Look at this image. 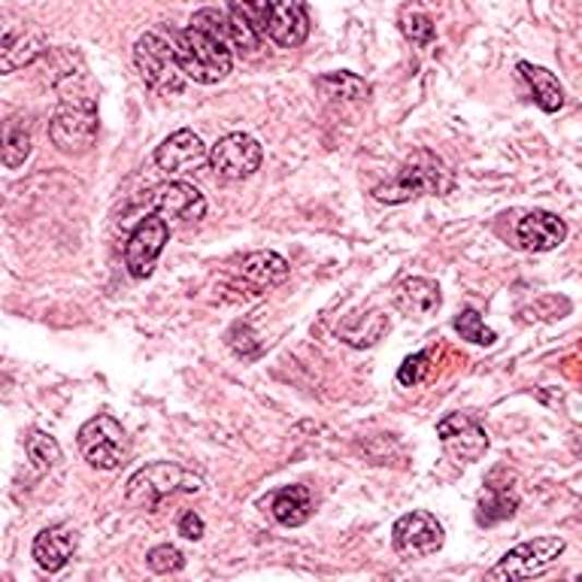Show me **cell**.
I'll return each instance as SVG.
<instances>
[{
    "label": "cell",
    "instance_id": "6da1fadb",
    "mask_svg": "<svg viewBox=\"0 0 582 582\" xmlns=\"http://www.w3.org/2000/svg\"><path fill=\"white\" fill-rule=\"evenodd\" d=\"M134 68L140 80L158 95H179L186 88V73L179 64V31L158 25L134 43Z\"/></svg>",
    "mask_w": 582,
    "mask_h": 582
},
{
    "label": "cell",
    "instance_id": "7a4b0ae2",
    "mask_svg": "<svg viewBox=\"0 0 582 582\" xmlns=\"http://www.w3.org/2000/svg\"><path fill=\"white\" fill-rule=\"evenodd\" d=\"M452 186L455 179L443 158H437L428 150H419L397 167L392 179H385L373 189V198L380 203H409L428 194H447Z\"/></svg>",
    "mask_w": 582,
    "mask_h": 582
},
{
    "label": "cell",
    "instance_id": "3957f363",
    "mask_svg": "<svg viewBox=\"0 0 582 582\" xmlns=\"http://www.w3.org/2000/svg\"><path fill=\"white\" fill-rule=\"evenodd\" d=\"M201 486H203L201 476L186 471L182 464H174V461H155V464L140 467V471L128 479L124 501L155 513L167 498H174V495H198Z\"/></svg>",
    "mask_w": 582,
    "mask_h": 582
},
{
    "label": "cell",
    "instance_id": "277c9868",
    "mask_svg": "<svg viewBox=\"0 0 582 582\" xmlns=\"http://www.w3.org/2000/svg\"><path fill=\"white\" fill-rule=\"evenodd\" d=\"M100 131L95 107V92H68L61 95V104L55 109L52 122H49V136L61 152L80 155L92 150Z\"/></svg>",
    "mask_w": 582,
    "mask_h": 582
},
{
    "label": "cell",
    "instance_id": "5b68a950",
    "mask_svg": "<svg viewBox=\"0 0 582 582\" xmlns=\"http://www.w3.org/2000/svg\"><path fill=\"white\" fill-rule=\"evenodd\" d=\"M179 64L189 80L201 82V85H216L234 68V49L228 43L216 40V37L189 25L186 31H179Z\"/></svg>",
    "mask_w": 582,
    "mask_h": 582
},
{
    "label": "cell",
    "instance_id": "8992f818",
    "mask_svg": "<svg viewBox=\"0 0 582 582\" xmlns=\"http://www.w3.org/2000/svg\"><path fill=\"white\" fill-rule=\"evenodd\" d=\"M46 52V34L19 13H0V76L37 64Z\"/></svg>",
    "mask_w": 582,
    "mask_h": 582
},
{
    "label": "cell",
    "instance_id": "52a82bcc",
    "mask_svg": "<svg viewBox=\"0 0 582 582\" xmlns=\"http://www.w3.org/2000/svg\"><path fill=\"white\" fill-rule=\"evenodd\" d=\"M568 543L565 537H534V541H525L513 546L507 556L488 570V580H534V577H543L546 570L556 565L558 558L565 556Z\"/></svg>",
    "mask_w": 582,
    "mask_h": 582
},
{
    "label": "cell",
    "instance_id": "ba28073f",
    "mask_svg": "<svg viewBox=\"0 0 582 582\" xmlns=\"http://www.w3.org/2000/svg\"><path fill=\"white\" fill-rule=\"evenodd\" d=\"M76 443H80L82 459L97 471H116L119 464H124V455H128V433L107 413L85 421L76 433Z\"/></svg>",
    "mask_w": 582,
    "mask_h": 582
},
{
    "label": "cell",
    "instance_id": "9c48e42d",
    "mask_svg": "<svg viewBox=\"0 0 582 582\" xmlns=\"http://www.w3.org/2000/svg\"><path fill=\"white\" fill-rule=\"evenodd\" d=\"M167 240H170L167 218L158 216V213L140 218L136 228L131 230V237H128V244H124V268H128V273L134 280H150Z\"/></svg>",
    "mask_w": 582,
    "mask_h": 582
},
{
    "label": "cell",
    "instance_id": "30bf717a",
    "mask_svg": "<svg viewBox=\"0 0 582 582\" xmlns=\"http://www.w3.org/2000/svg\"><path fill=\"white\" fill-rule=\"evenodd\" d=\"M447 543V531L428 510H413L401 515L392 528V546L404 558H428L440 553Z\"/></svg>",
    "mask_w": 582,
    "mask_h": 582
},
{
    "label": "cell",
    "instance_id": "8fae6325",
    "mask_svg": "<svg viewBox=\"0 0 582 582\" xmlns=\"http://www.w3.org/2000/svg\"><path fill=\"white\" fill-rule=\"evenodd\" d=\"M261 162H264V150H261L256 136L234 131V134L222 136L210 150V162L206 164H210V170H216V177L240 182V179L258 174Z\"/></svg>",
    "mask_w": 582,
    "mask_h": 582
},
{
    "label": "cell",
    "instance_id": "7c38bea8",
    "mask_svg": "<svg viewBox=\"0 0 582 582\" xmlns=\"http://www.w3.org/2000/svg\"><path fill=\"white\" fill-rule=\"evenodd\" d=\"M437 437L449 452V459H455L459 464H474L486 455L488 449V433L486 428L464 413H449L437 421Z\"/></svg>",
    "mask_w": 582,
    "mask_h": 582
},
{
    "label": "cell",
    "instance_id": "4fadbf2b",
    "mask_svg": "<svg viewBox=\"0 0 582 582\" xmlns=\"http://www.w3.org/2000/svg\"><path fill=\"white\" fill-rule=\"evenodd\" d=\"M206 162H210L206 143L194 131H189V128L170 134L155 150V164H158V170H164V174H191V170H198Z\"/></svg>",
    "mask_w": 582,
    "mask_h": 582
},
{
    "label": "cell",
    "instance_id": "5bb4252c",
    "mask_svg": "<svg viewBox=\"0 0 582 582\" xmlns=\"http://www.w3.org/2000/svg\"><path fill=\"white\" fill-rule=\"evenodd\" d=\"M152 210L174 222H198L206 216V198L191 182H164L152 191Z\"/></svg>",
    "mask_w": 582,
    "mask_h": 582
},
{
    "label": "cell",
    "instance_id": "9a60e30c",
    "mask_svg": "<svg viewBox=\"0 0 582 582\" xmlns=\"http://www.w3.org/2000/svg\"><path fill=\"white\" fill-rule=\"evenodd\" d=\"M310 37V15L298 0H271V25L268 40L283 49H298Z\"/></svg>",
    "mask_w": 582,
    "mask_h": 582
},
{
    "label": "cell",
    "instance_id": "2e32d148",
    "mask_svg": "<svg viewBox=\"0 0 582 582\" xmlns=\"http://www.w3.org/2000/svg\"><path fill=\"white\" fill-rule=\"evenodd\" d=\"M515 237H519L522 249H528V252H553L565 244L568 225H565V218L549 213V210H534L519 222Z\"/></svg>",
    "mask_w": 582,
    "mask_h": 582
},
{
    "label": "cell",
    "instance_id": "e0dca14e",
    "mask_svg": "<svg viewBox=\"0 0 582 582\" xmlns=\"http://www.w3.org/2000/svg\"><path fill=\"white\" fill-rule=\"evenodd\" d=\"M288 276V261L276 252H252L244 258L240 271H237V283L244 285L246 292L258 298L268 288L280 285Z\"/></svg>",
    "mask_w": 582,
    "mask_h": 582
},
{
    "label": "cell",
    "instance_id": "ac0fdd59",
    "mask_svg": "<svg viewBox=\"0 0 582 582\" xmlns=\"http://www.w3.org/2000/svg\"><path fill=\"white\" fill-rule=\"evenodd\" d=\"M76 553V531L70 525H49L34 537V561L46 573H58Z\"/></svg>",
    "mask_w": 582,
    "mask_h": 582
},
{
    "label": "cell",
    "instance_id": "d6986e66",
    "mask_svg": "<svg viewBox=\"0 0 582 582\" xmlns=\"http://www.w3.org/2000/svg\"><path fill=\"white\" fill-rule=\"evenodd\" d=\"M31 150H34L31 119L25 112H13L10 119L0 122V164L19 170L31 158Z\"/></svg>",
    "mask_w": 582,
    "mask_h": 582
},
{
    "label": "cell",
    "instance_id": "ffe728a7",
    "mask_svg": "<svg viewBox=\"0 0 582 582\" xmlns=\"http://www.w3.org/2000/svg\"><path fill=\"white\" fill-rule=\"evenodd\" d=\"M385 331H389V316L380 310H367L346 316L337 325V337L353 349H370L380 343Z\"/></svg>",
    "mask_w": 582,
    "mask_h": 582
},
{
    "label": "cell",
    "instance_id": "44dd1931",
    "mask_svg": "<svg viewBox=\"0 0 582 582\" xmlns=\"http://www.w3.org/2000/svg\"><path fill=\"white\" fill-rule=\"evenodd\" d=\"M394 304H397V310L409 312V316H431V312L440 310L443 295H440V285L433 283V280L413 276V280H404V283L397 285Z\"/></svg>",
    "mask_w": 582,
    "mask_h": 582
},
{
    "label": "cell",
    "instance_id": "7402d4cb",
    "mask_svg": "<svg viewBox=\"0 0 582 582\" xmlns=\"http://www.w3.org/2000/svg\"><path fill=\"white\" fill-rule=\"evenodd\" d=\"M273 519L285 528H300L304 522H310L312 498L307 486H285L273 495L271 501Z\"/></svg>",
    "mask_w": 582,
    "mask_h": 582
},
{
    "label": "cell",
    "instance_id": "603a6c76",
    "mask_svg": "<svg viewBox=\"0 0 582 582\" xmlns=\"http://www.w3.org/2000/svg\"><path fill=\"white\" fill-rule=\"evenodd\" d=\"M519 73L531 85L534 100H537V107L543 112H558V109L565 107V88H561L556 73H549L541 64H531V61H519Z\"/></svg>",
    "mask_w": 582,
    "mask_h": 582
},
{
    "label": "cell",
    "instance_id": "cb8c5ba5",
    "mask_svg": "<svg viewBox=\"0 0 582 582\" xmlns=\"http://www.w3.org/2000/svg\"><path fill=\"white\" fill-rule=\"evenodd\" d=\"M515 507H519V498H515V491L507 486H495V479H488L486 495L479 498V507H476V522L479 525H498L503 519H513Z\"/></svg>",
    "mask_w": 582,
    "mask_h": 582
},
{
    "label": "cell",
    "instance_id": "d4e9b609",
    "mask_svg": "<svg viewBox=\"0 0 582 582\" xmlns=\"http://www.w3.org/2000/svg\"><path fill=\"white\" fill-rule=\"evenodd\" d=\"M316 88L328 97V100H346V104H355V100H365L370 95V85H367L361 76H355L349 70H340V73H325L316 80Z\"/></svg>",
    "mask_w": 582,
    "mask_h": 582
},
{
    "label": "cell",
    "instance_id": "484cf974",
    "mask_svg": "<svg viewBox=\"0 0 582 582\" xmlns=\"http://www.w3.org/2000/svg\"><path fill=\"white\" fill-rule=\"evenodd\" d=\"M25 452H27V461L34 464V471H37V474L52 471L55 464L61 461V447H58V440H55V437H49V433H43V431L27 433Z\"/></svg>",
    "mask_w": 582,
    "mask_h": 582
},
{
    "label": "cell",
    "instance_id": "4316f807",
    "mask_svg": "<svg viewBox=\"0 0 582 582\" xmlns=\"http://www.w3.org/2000/svg\"><path fill=\"white\" fill-rule=\"evenodd\" d=\"M230 15H237L246 27H252L261 40H268L271 25V0H230Z\"/></svg>",
    "mask_w": 582,
    "mask_h": 582
},
{
    "label": "cell",
    "instance_id": "83f0119b",
    "mask_svg": "<svg viewBox=\"0 0 582 582\" xmlns=\"http://www.w3.org/2000/svg\"><path fill=\"white\" fill-rule=\"evenodd\" d=\"M401 34L413 46H421V49L437 40V27H433L431 15L421 13L416 7H406L404 13H401Z\"/></svg>",
    "mask_w": 582,
    "mask_h": 582
},
{
    "label": "cell",
    "instance_id": "f1b7e54d",
    "mask_svg": "<svg viewBox=\"0 0 582 582\" xmlns=\"http://www.w3.org/2000/svg\"><path fill=\"white\" fill-rule=\"evenodd\" d=\"M455 331L461 334V340L476 343V346H495V340H498V334H495L491 328H486L483 316L476 310L461 312L459 319H455Z\"/></svg>",
    "mask_w": 582,
    "mask_h": 582
},
{
    "label": "cell",
    "instance_id": "f546056e",
    "mask_svg": "<svg viewBox=\"0 0 582 582\" xmlns=\"http://www.w3.org/2000/svg\"><path fill=\"white\" fill-rule=\"evenodd\" d=\"M146 565H150L152 573H179L186 568V556L179 553L177 546L162 543V546H152L146 553Z\"/></svg>",
    "mask_w": 582,
    "mask_h": 582
},
{
    "label": "cell",
    "instance_id": "4dcf8cb0",
    "mask_svg": "<svg viewBox=\"0 0 582 582\" xmlns=\"http://www.w3.org/2000/svg\"><path fill=\"white\" fill-rule=\"evenodd\" d=\"M428 373H431V358H428V353L406 355L404 365L397 367V382H401V385H419V382L428 380Z\"/></svg>",
    "mask_w": 582,
    "mask_h": 582
},
{
    "label": "cell",
    "instance_id": "1f68e13d",
    "mask_svg": "<svg viewBox=\"0 0 582 582\" xmlns=\"http://www.w3.org/2000/svg\"><path fill=\"white\" fill-rule=\"evenodd\" d=\"M203 531H206V525H203V519L194 513V510L179 515V534H182L186 541H201Z\"/></svg>",
    "mask_w": 582,
    "mask_h": 582
}]
</instances>
